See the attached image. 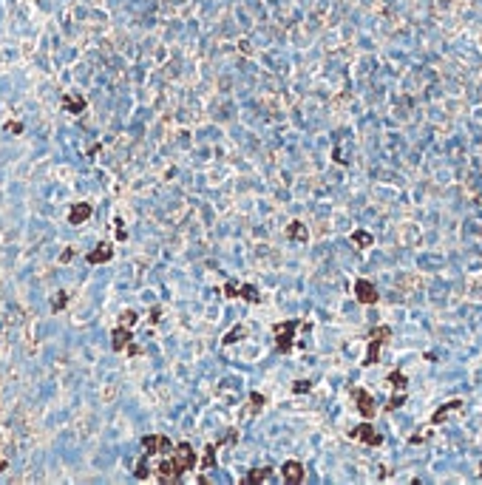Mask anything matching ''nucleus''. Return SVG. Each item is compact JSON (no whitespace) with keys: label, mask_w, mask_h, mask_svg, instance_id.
<instances>
[{"label":"nucleus","mask_w":482,"mask_h":485,"mask_svg":"<svg viewBox=\"0 0 482 485\" xmlns=\"http://www.w3.org/2000/svg\"><path fill=\"white\" fill-rule=\"evenodd\" d=\"M298 327H301V321H295V318L281 321V324H275V327H272V335H275V349H278V352H284V355L292 352V344H295Z\"/></svg>","instance_id":"1"},{"label":"nucleus","mask_w":482,"mask_h":485,"mask_svg":"<svg viewBox=\"0 0 482 485\" xmlns=\"http://www.w3.org/2000/svg\"><path fill=\"white\" fill-rule=\"evenodd\" d=\"M389 335H392L389 327H375V332H372V338H369V346H366L363 366H375V363L380 361V349H383V344L389 341Z\"/></svg>","instance_id":"2"},{"label":"nucleus","mask_w":482,"mask_h":485,"mask_svg":"<svg viewBox=\"0 0 482 485\" xmlns=\"http://www.w3.org/2000/svg\"><path fill=\"white\" fill-rule=\"evenodd\" d=\"M153 471H156V480H159V483H165V485H170V483H179V480H182V477H184L182 466L176 463V457H173V454H170V457H165V460H159Z\"/></svg>","instance_id":"3"},{"label":"nucleus","mask_w":482,"mask_h":485,"mask_svg":"<svg viewBox=\"0 0 482 485\" xmlns=\"http://www.w3.org/2000/svg\"><path fill=\"white\" fill-rule=\"evenodd\" d=\"M349 395H352V400H355V409H358V412H360L363 417H366V420H372V417L377 415V403H375V397L369 395V392H366L363 386H355V389L349 392Z\"/></svg>","instance_id":"4"},{"label":"nucleus","mask_w":482,"mask_h":485,"mask_svg":"<svg viewBox=\"0 0 482 485\" xmlns=\"http://www.w3.org/2000/svg\"><path fill=\"white\" fill-rule=\"evenodd\" d=\"M349 437L352 440H360V443H366V446H372V449H380L383 446V434L377 432L375 426H369V423H363V426H355L349 432Z\"/></svg>","instance_id":"5"},{"label":"nucleus","mask_w":482,"mask_h":485,"mask_svg":"<svg viewBox=\"0 0 482 485\" xmlns=\"http://www.w3.org/2000/svg\"><path fill=\"white\" fill-rule=\"evenodd\" d=\"M142 449H145V454H170L173 443L165 434H145L142 437Z\"/></svg>","instance_id":"6"},{"label":"nucleus","mask_w":482,"mask_h":485,"mask_svg":"<svg viewBox=\"0 0 482 485\" xmlns=\"http://www.w3.org/2000/svg\"><path fill=\"white\" fill-rule=\"evenodd\" d=\"M355 298H358L360 304L375 307L377 301H380V292L375 290V284H372V281H366V278H358V281H355Z\"/></svg>","instance_id":"7"},{"label":"nucleus","mask_w":482,"mask_h":485,"mask_svg":"<svg viewBox=\"0 0 482 485\" xmlns=\"http://www.w3.org/2000/svg\"><path fill=\"white\" fill-rule=\"evenodd\" d=\"M281 477H284L287 485H301L304 477H307V471H304V466H301L298 460H287V463L281 466Z\"/></svg>","instance_id":"8"},{"label":"nucleus","mask_w":482,"mask_h":485,"mask_svg":"<svg viewBox=\"0 0 482 485\" xmlns=\"http://www.w3.org/2000/svg\"><path fill=\"white\" fill-rule=\"evenodd\" d=\"M460 409H463V400H460V397H454V400H446L443 406L434 409V415H431V426H443L448 417L454 415V412H460Z\"/></svg>","instance_id":"9"},{"label":"nucleus","mask_w":482,"mask_h":485,"mask_svg":"<svg viewBox=\"0 0 482 485\" xmlns=\"http://www.w3.org/2000/svg\"><path fill=\"white\" fill-rule=\"evenodd\" d=\"M111 258H114V244H108V241H102V244H96V247L94 250H91V253H88V256H85V261H88V264H105V261H111Z\"/></svg>","instance_id":"10"},{"label":"nucleus","mask_w":482,"mask_h":485,"mask_svg":"<svg viewBox=\"0 0 482 485\" xmlns=\"http://www.w3.org/2000/svg\"><path fill=\"white\" fill-rule=\"evenodd\" d=\"M133 341V332L131 327H125V324H119V327L111 332V346H114V352H122V349H128Z\"/></svg>","instance_id":"11"},{"label":"nucleus","mask_w":482,"mask_h":485,"mask_svg":"<svg viewBox=\"0 0 482 485\" xmlns=\"http://www.w3.org/2000/svg\"><path fill=\"white\" fill-rule=\"evenodd\" d=\"M275 480V468L264 466V468H255V471H250V474L241 480V485H264V483H272Z\"/></svg>","instance_id":"12"},{"label":"nucleus","mask_w":482,"mask_h":485,"mask_svg":"<svg viewBox=\"0 0 482 485\" xmlns=\"http://www.w3.org/2000/svg\"><path fill=\"white\" fill-rule=\"evenodd\" d=\"M91 213H94V207L88 202H77V204H71V210H68V224H82V221L91 219Z\"/></svg>","instance_id":"13"},{"label":"nucleus","mask_w":482,"mask_h":485,"mask_svg":"<svg viewBox=\"0 0 482 485\" xmlns=\"http://www.w3.org/2000/svg\"><path fill=\"white\" fill-rule=\"evenodd\" d=\"M287 238L289 241H298V244H307L309 241V230L304 221H289L287 224Z\"/></svg>","instance_id":"14"},{"label":"nucleus","mask_w":482,"mask_h":485,"mask_svg":"<svg viewBox=\"0 0 482 485\" xmlns=\"http://www.w3.org/2000/svg\"><path fill=\"white\" fill-rule=\"evenodd\" d=\"M62 108L68 111V114H82L88 108L85 97H79V94H62Z\"/></svg>","instance_id":"15"},{"label":"nucleus","mask_w":482,"mask_h":485,"mask_svg":"<svg viewBox=\"0 0 482 485\" xmlns=\"http://www.w3.org/2000/svg\"><path fill=\"white\" fill-rule=\"evenodd\" d=\"M352 241H355V247H358V250H369L372 244H375V236L366 233V230H355V233H352Z\"/></svg>","instance_id":"16"},{"label":"nucleus","mask_w":482,"mask_h":485,"mask_svg":"<svg viewBox=\"0 0 482 485\" xmlns=\"http://www.w3.org/2000/svg\"><path fill=\"white\" fill-rule=\"evenodd\" d=\"M389 386L395 392H409V380H406V375L400 369H395V372H389Z\"/></svg>","instance_id":"17"},{"label":"nucleus","mask_w":482,"mask_h":485,"mask_svg":"<svg viewBox=\"0 0 482 485\" xmlns=\"http://www.w3.org/2000/svg\"><path fill=\"white\" fill-rule=\"evenodd\" d=\"M244 335H247V327H244V324H236V327L230 329L227 335L221 338V344H224V346H230V344H236V341H241Z\"/></svg>","instance_id":"18"},{"label":"nucleus","mask_w":482,"mask_h":485,"mask_svg":"<svg viewBox=\"0 0 482 485\" xmlns=\"http://www.w3.org/2000/svg\"><path fill=\"white\" fill-rule=\"evenodd\" d=\"M238 298L250 301V304H258V301H261V292H258V287H253V284H241V292H238Z\"/></svg>","instance_id":"19"},{"label":"nucleus","mask_w":482,"mask_h":485,"mask_svg":"<svg viewBox=\"0 0 482 485\" xmlns=\"http://www.w3.org/2000/svg\"><path fill=\"white\" fill-rule=\"evenodd\" d=\"M406 400H409V392H395V395L389 397V403H386V412H397Z\"/></svg>","instance_id":"20"},{"label":"nucleus","mask_w":482,"mask_h":485,"mask_svg":"<svg viewBox=\"0 0 482 485\" xmlns=\"http://www.w3.org/2000/svg\"><path fill=\"white\" fill-rule=\"evenodd\" d=\"M148 460H150V454H145V457H142L139 463H136V471H133V477H136V480H148V477H150Z\"/></svg>","instance_id":"21"},{"label":"nucleus","mask_w":482,"mask_h":485,"mask_svg":"<svg viewBox=\"0 0 482 485\" xmlns=\"http://www.w3.org/2000/svg\"><path fill=\"white\" fill-rule=\"evenodd\" d=\"M216 449H219V446H207V449H204V457H202V466H204V471L216 466Z\"/></svg>","instance_id":"22"},{"label":"nucleus","mask_w":482,"mask_h":485,"mask_svg":"<svg viewBox=\"0 0 482 485\" xmlns=\"http://www.w3.org/2000/svg\"><path fill=\"white\" fill-rule=\"evenodd\" d=\"M264 403H267V397H264L261 392H253V395H250V412H258V409H264Z\"/></svg>","instance_id":"23"},{"label":"nucleus","mask_w":482,"mask_h":485,"mask_svg":"<svg viewBox=\"0 0 482 485\" xmlns=\"http://www.w3.org/2000/svg\"><path fill=\"white\" fill-rule=\"evenodd\" d=\"M221 292H224V298H238V292H241V287H238L236 281H227L224 287H221Z\"/></svg>","instance_id":"24"},{"label":"nucleus","mask_w":482,"mask_h":485,"mask_svg":"<svg viewBox=\"0 0 482 485\" xmlns=\"http://www.w3.org/2000/svg\"><path fill=\"white\" fill-rule=\"evenodd\" d=\"M292 392H295V395H307V392H312V380H298V383H292Z\"/></svg>","instance_id":"25"},{"label":"nucleus","mask_w":482,"mask_h":485,"mask_svg":"<svg viewBox=\"0 0 482 485\" xmlns=\"http://www.w3.org/2000/svg\"><path fill=\"white\" fill-rule=\"evenodd\" d=\"M65 304H68V295H65V292H60V295H54V298H51V309H54V312H60Z\"/></svg>","instance_id":"26"},{"label":"nucleus","mask_w":482,"mask_h":485,"mask_svg":"<svg viewBox=\"0 0 482 485\" xmlns=\"http://www.w3.org/2000/svg\"><path fill=\"white\" fill-rule=\"evenodd\" d=\"M136 321H139V312H133V309H125V312H122V324H125V327H133Z\"/></svg>","instance_id":"27"},{"label":"nucleus","mask_w":482,"mask_h":485,"mask_svg":"<svg viewBox=\"0 0 482 485\" xmlns=\"http://www.w3.org/2000/svg\"><path fill=\"white\" fill-rule=\"evenodd\" d=\"M6 131L17 136V133H23V122H6Z\"/></svg>","instance_id":"28"},{"label":"nucleus","mask_w":482,"mask_h":485,"mask_svg":"<svg viewBox=\"0 0 482 485\" xmlns=\"http://www.w3.org/2000/svg\"><path fill=\"white\" fill-rule=\"evenodd\" d=\"M332 159H335V162H346V159H343V153H341V148L332 150Z\"/></svg>","instance_id":"29"},{"label":"nucleus","mask_w":482,"mask_h":485,"mask_svg":"<svg viewBox=\"0 0 482 485\" xmlns=\"http://www.w3.org/2000/svg\"><path fill=\"white\" fill-rule=\"evenodd\" d=\"M3 471H6V460L0 457V474H3Z\"/></svg>","instance_id":"30"},{"label":"nucleus","mask_w":482,"mask_h":485,"mask_svg":"<svg viewBox=\"0 0 482 485\" xmlns=\"http://www.w3.org/2000/svg\"><path fill=\"white\" fill-rule=\"evenodd\" d=\"M480 477H482V463H480Z\"/></svg>","instance_id":"31"}]
</instances>
